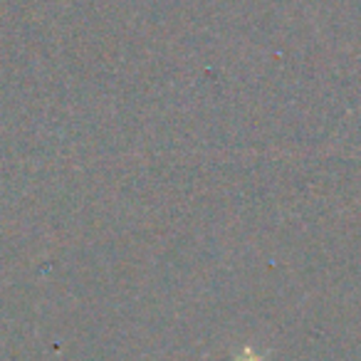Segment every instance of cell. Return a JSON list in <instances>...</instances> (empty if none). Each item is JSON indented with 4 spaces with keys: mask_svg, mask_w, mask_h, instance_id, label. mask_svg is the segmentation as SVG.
Returning <instances> with one entry per match:
<instances>
[{
    "mask_svg": "<svg viewBox=\"0 0 361 361\" xmlns=\"http://www.w3.org/2000/svg\"><path fill=\"white\" fill-rule=\"evenodd\" d=\"M245 361H260V359H252V356H250V351H245Z\"/></svg>",
    "mask_w": 361,
    "mask_h": 361,
    "instance_id": "cell-1",
    "label": "cell"
}]
</instances>
